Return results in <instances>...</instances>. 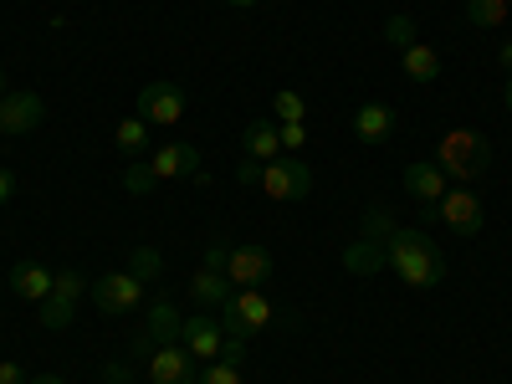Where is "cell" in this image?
<instances>
[{"mask_svg":"<svg viewBox=\"0 0 512 384\" xmlns=\"http://www.w3.org/2000/svg\"><path fill=\"white\" fill-rule=\"evenodd\" d=\"M384 262L395 267V277L405 287H420V292L441 287V277H446V256L415 226H390V236H384Z\"/></svg>","mask_w":512,"mask_h":384,"instance_id":"1","label":"cell"},{"mask_svg":"<svg viewBox=\"0 0 512 384\" xmlns=\"http://www.w3.org/2000/svg\"><path fill=\"white\" fill-rule=\"evenodd\" d=\"M487 164H492V144H487L482 134H472V128H451V134H441V144H436V169H441L446 180L472 185Z\"/></svg>","mask_w":512,"mask_h":384,"instance_id":"2","label":"cell"},{"mask_svg":"<svg viewBox=\"0 0 512 384\" xmlns=\"http://www.w3.org/2000/svg\"><path fill=\"white\" fill-rule=\"evenodd\" d=\"M216 313H221V328H226L231 338H251V333L272 328V303H267L262 287H236Z\"/></svg>","mask_w":512,"mask_h":384,"instance_id":"3","label":"cell"},{"mask_svg":"<svg viewBox=\"0 0 512 384\" xmlns=\"http://www.w3.org/2000/svg\"><path fill=\"white\" fill-rule=\"evenodd\" d=\"M256 185H262L267 200H303L313 190V169L297 159V154H277L256 169Z\"/></svg>","mask_w":512,"mask_h":384,"instance_id":"4","label":"cell"},{"mask_svg":"<svg viewBox=\"0 0 512 384\" xmlns=\"http://www.w3.org/2000/svg\"><path fill=\"white\" fill-rule=\"evenodd\" d=\"M221 272L231 287H267L272 282V251L267 246H226Z\"/></svg>","mask_w":512,"mask_h":384,"instance_id":"5","label":"cell"},{"mask_svg":"<svg viewBox=\"0 0 512 384\" xmlns=\"http://www.w3.org/2000/svg\"><path fill=\"white\" fill-rule=\"evenodd\" d=\"M93 303L103 313H134L144 303V277L139 272H103L93 282Z\"/></svg>","mask_w":512,"mask_h":384,"instance_id":"6","label":"cell"},{"mask_svg":"<svg viewBox=\"0 0 512 384\" xmlns=\"http://www.w3.org/2000/svg\"><path fill=\"white\" fill-rule=\"evenodd\" d=\"M436 216H441L456 236H477L482 221H487V210H482V195H472L466 185H451V190L441 195V205H436Z\"/></svg>","mask_w":512,"mask_h":384,"instance_id":"7","label":"cell"},{"mask_svg":"<svg viewBox=\"0 0 512 384\" xmlns=\"http://www.w3.org/2000/svg\"><path fill=\"white\" fill-rule=\"evenodd\" d=\"M200 379V359L185 344H159L149 354V384H195Z\"/></svg>","mask_w":512,"mask_h":384,"instance_id":"8","label":"cell"},{"mask_svg":"<svg viewBox=\"0 0 512 384\" xmlns=\"http://www.w3.org/2000/svg\"><path fill=\"white\" fill-rule=\"evenodd\" d=\"M139 118L144 123H180L185 118V93L175 88V82H144V93H139Z\"/></svg>","mask_w":512,"mask_h":384,"instance_id":"9","label":"cell"},{"mask_svg":"<svg viewBox=\"0 0 512 384\" xmlns=\"http://www.w3.org/2000/svg\"><path fill=\"white\" fill-rule=\"evenodd\" d=\"M180 344L200 359V364H210V359H221L226 354V328H221V318L216 313H200V318H185V333H180Z\"/></svg>","mask_w":512,"mask_h":384,"instance_id":"10","label":"cell"},{"mask_svg":"<svg viewBox=\"0 0 512 384\" xmlns=\"http://www.w3.org/2000/svg\"><path fill=\"white\" fill-rule=\"evenodd\" d=\"M41 118H47V103L36 93H6L0 98V134H31Z\"/></svg>","mask_w":512,"mask_h":384,"instance_id":"11","label":"cell"},{"mask_svg":"<svg viewBox=\"0 0 512 384\" xmlns=\"http://www.w3.org/2000/svg\"><path fill=\"white\" fill-rule=\"evenodd\" d=\"M405 190L420 200V205H441V195L451 190V180L436 169V159H415V164H405Z\"/></svg>","mask_w":512,"mask_h":384,"instance_id":"12","label":"cell"},{"mask_svg":"<svg viewBox=\"0 0 512 384\" xmlns=\"http://www.w3.org/2000/svg\"><path fill=\"white\" fill-rule=\"evenodd\" d=\"M149 169H154V180H185L200 169V149L195 144H164L149 154Z\"/></svg>","mask_w":512,"mask_h":384,"instance_id":"13","label":"cell"},{"mask_svg":"<svg viewBox=\"0 0 512 384\" xmlns=\"http://www.w3.org/2000/svg\"><path fill=\"white\" fill-rule=\"evenodd\" d=\"M241 149H246V164H267L282 154V139H277V118H251L246 134H241Z\"/></svg>","mask_w":512,"mask_h":384,"instance_id":"14","label":"cell"},{"mask_svg":"<svg viewBox=\"0 0 512 384\" xmlns=\"http://www.w3.org/2000/svg\"><path fill=\"white\" fill-rule=\"evenodd\" d=\"M231 292H236V287L226 282V272H221V267H210V262H205V267L190 277V297H195V303H200L205 313H216V308L226 303Z\"/></svg>","mask_w":512,"mask_h":384,"instance_id":"15","label":"cell"},{"mask_svg":"<svg viewBox=\"0 0 512 384\" xmlns=\"http://www.w3.org/2000/svg\"><path fill=\"white\" fill-rule=\"evenodd\" d=\"M354 134H359L364 144H384V139L395 134V108H384V103L354 108Z\"/></svg>","mask_w":512,"mask_h":384,"instance_id":"16","label":"cell"},{"mask_svg":"<svg viewBox=\"0 0 512 384\" xmlns=\"http://www.w3.org/2000/svg\"><path fill=\"white\" fill-rule=\"evenodd\" d=\"M400 62H405V77L420 82V88H431V82L441 77V57L425 47V41H405V47H400Z\"/></svg>","mask_w":512,"mask_h":384,"instance_id":"17","label":"cell"},{"mask_svg":"<svg viewBox=\"0 0 512 384\" xmlns=\"http://www.w3.org/2000/svg\"><path fill=\"white\" fill-rule=\"evenodd\" d=\"M11 292L26 297V303H41V297H52V272L36 267V262H16L11 267Z\"/></svg>","mask_w":512,"mask_h":384,"instance_id":"18","label":"cell"},{"mask_svg":"<svg viewBox=\"0 0 512 384\" xmlns=\"http://www.w3.org/2000/svg\"><path fill=\"white\" fill-rule=\"evenodd\" d=\"M180 333H185V318L175 313V303H159L149 308V344H180Z\"/></svg>","mask_w":512,"mask_h":384,"instance_id":"19","label":"cell"},{"mask_svg":"<svg viewBox=\"0 0 512 384\" xmlns=\"http://www.w3.org/2000/svg\"><path fill=\"white\" fill-rule=\"evenodd\" d=\"M72 313H77V303H67V297H41V303H36V323L52 328V333L72 328Z\"/></svg>","mask_w":512,"mask_h":384,"instance_id":"20","label":"cell"},{"mask_svg":"<svg viewBox=\"0 0 512 384\" xmlns=\"http://www.w3.org/2000/svg\"><path fill=\"white\" fill-rule=\"evenodd\" d=\"M113 144H118L123 154H144V149H149V123H144V118H123V123L113 128Z\"/></svg>","mask_w":512,"mask_h":384,"instance_id":"21","label":"cell"},{"mask_svg":"<svg viewBox=\"0 0 512 384\" xmlns=\"http://www.w3.org/2000/svg\"><path fill=\"white\" fill-rule=\"evenodd\" d=\"M507 0H466V21L472 26H502L507 21Z\"/></svg>","mask_w":512,"mask_h":384,"instance_id":"22","label":"cell"},{"mask_svg":"<svg viewBox=\"0 0 512 384\" xmlns=\"http://www.w3.org/2000/svg\"><path fill=\"white\" fill-rule=\"evenodd\" d=\"M195 384H246V374L231 359H210V364H200V379Z\"/></svg>","mask_w":512,"mask_h":384,"instance_id":"23","label":"cell"},{"mask_svg":"<svg viewBox=\"0 0 512 384\" xmlns=\"http://www.w3.org/2000/svg\"><path fill=\"white\" fill-rule=\"evenodd\" d=\"M303 113H308L303 93H292V88H282V93L272 98V118H277V123H303Z\"/></svg>","mask_w":512,"mask_h":384,"instance_id":"24","label":"cell"},{"mask_svg":"<svg viewBox=\"0 0 512 384\" xmlns=\"http://www.w3.org/2000/svg\"><path fill=\"white\" fill-rule=\"evenodd\" d=\"M82 292H88V277H82V272H52V297H67V303H77V297Z\"/></svg>","mask_w":512,"mask_h":384,"instance_id":"25","label":"cell"},{"mask_svg":"<svg viewBox=\"0 0 512 384\" xmlns=\"http://www.w3.org/2000/svg\"><path fill=\"white\" fill-rule=\"evenodd\" d=\"M154 185H159V180H154L149 159H144V164H128V169H123V190H128V195H149Z\"/></svg>","mask_w":512,"mask_h":384,"instance_id":"26","label":"cell"},{"mask_svg":"<svg viewBox=\"0 0 512 384\" xmlns=\"http://www.w3.org/2000/svg\"><path fill=\"white\" fill-rule=\"evenodd\" d=\"M277 139H282V154H303L308 149V128L303 123H277Z\"/></svg>","mask_w":512,"mask_h":384,"instance_id":"27","label":"cell"},{"mask_svg":"<svg viewBox=\"0 0 512 384\" xmlns=\"http://www.w3.org/2000/svg\"><path fill=\"white\" fill-rule=\"evenodd\" d=\"M384 36H390L395 47H405V41H415V26H410V16H395V21H390V31H384Z\"/></svg>","mask_w":512,"mask_h":384,"instance_id":"28","label":"cell"},{"mask_svg":"<svg viewBox=\"0 0 512 384\" xmlns=\"http://www.w3.org/2000/svg\"><path fill=\"white\" fill-rule=\"evenodd\" d=\"M0 384H26V369L16 359H0Z\"/></svg>","mask_w":512,"mask_h":384,"instance_id":"29","label":"cell"},{"mask_svg":"<svg viewBox=\"0 0 512 384\" xmlns=\"http://www.w3.org/2000/svg\"><path fill=\"white\" fill-rule=\"evenodd\" d=\"M11 195H16V175H11V169H0V205H11Z\"/></svg>","mask_w":512,"mask_h":384,"instance_id":"30","label":"cell"},{"mask_svg":"<svg viewBox=\"0 0 512 384\" xmlns=\"http://www.w3.org/2000/svg\"><path fill=\"white\" fill-rule=\"evenodd\" d=\"M497 62H502V72H512V41L502 47V57H497Z\"/></svg>","mask_w":512,"mask_h":384,"instance_id":"31","label":"cell"},{"mask_svg":"<svg viewBox=\"0 0 512 384\" xmlns=\"http://www.w3.org/2000/svg\"><path fill=\"white\" fill-rule=\"evenodd\" d=\"M26 384H67V379H57V374H41V379H26Z\"/></svg>","mask_w":512,"mask_h":384,"instance_id":"32","label":"cell"},{"mask_svg":"<svg viewBox=\"0 0 512 384\" xmlns=\"http://www.w3.org/2000/svg\"><path fill=\"white\" fill-rule=\"evenodd\" d=\"M502 98H507V113H512V72H507V82H502Z\"/></svg>","mask_w":512,"mask_h":384,"instance_id":"33","label":"cell"},{"mask_svg":"<svg viewBox=\"0 0 512 384\" xmlns=\"http://www.w3.org/2000/svg\"><path fill=\"white\" fill-rule=\"evenodd\" d=\"M0 98H6V67H0Z\"/></svg>","mask_w":512,"mask_h":384,"instance_id":"34","label":"cell"},{"mask_svg":"<svg viewBox=\"0 0 512 384\" xmlns=\"http://www.w3.org/2000/svg\"><path fill=\"white\" fill-rule=\"evenodd\" d=\"M226 6H256V0H226Z\"/></svg>","mask_w":512,"mask_h":384,"instance_id":"35","label":"cell"},{"mask_svg":"<svg viewBox=\"0 0 512 384\" xmlns=\"http://www.w3.org/2000/svg\"><path fill=\"white\" fill-rule=\"evenodd\" d=\"M507 6H512V0H507Z\"/></svg>","mask_w":512,"mask_h":384,"instance_id":"36","label":"cell"}]
</instances>
